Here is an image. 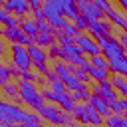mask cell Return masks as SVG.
<instances>
[{
	"mask_svg": "<svg viewBox=\"0 0 127 127\" xmlns=\"http://www.w3.org/2000/svg\"><path fill=\"white\" fill-rule=\"evenodd\" d=\"M0 119L4 125H24V123H40V115L38 113H30L24 111L20 105L10 103L8 99H4L0 103Z\"/></svg>",
	"mask_w": 127,
	"mask_h": 127,
	"instance_id": "1",
	"label": "cell"
},
{
	"mask_svg": "<svg viewBox=\"0 0 127 127\" xmlns=\"http://www.w3.org/2000/svg\"><path fill=\"white\" fill-rule=\"evenodd\" d=\"M36 113L42 117V119H46L48 123H52V125H56V127H67V125H73V113H69V111H64L62 107H58L56 103H44L40 109H36Z\"/></svg>",
	"mask_w": 127,
	"mask_h": 127,
	"instance_id": "2",
	"label": "cell"
},
{
	"mask_svg": "<svg viewBox=\"0 0 127 127\" xmlns=\"http://www.w3.org/2000/svg\"><path fill=\"white\" fill-rule=\"evenodd\" d=\"M18 87H20V99H22L26 105H30V107H34V109H40V107L46 103V97L40 93V89L36 87L34 81L20 79V81H18Z\"/></svg>",
	"mask_w": 127,
	"mask_h": 127,
	"instance_id": "3",
	"label": "cell"
},
{
	"mask_svg": "<svg viewBox=\"0 0 127 127\" xmlns=\"http://www.w3.org/2000/svg\"><path fill=\"white\" fill-rule=\"evenodd\" d=\"M10 65L18 67L20 71H30L34 67V62H32V56H30L28 48H24L20 44L10 46Z\"/></svg>",
	"mask_w": 127,
	"mask_h": 127,
	"instance_id": "4",
	"label": "cell"
},
{
	"mask_svg": "<svg viewBox=\"0 0 127 127\" xmlns=\"http://www.w3.org/2000/svg\"><path fill=\"white\" fill-rule=\"evenodd\" d=\"M97 44H99V48H101V54H103L109 62H111V60H117V58H121V56H127L125 50H123V46L119 44V40L113 38V36L103 38V40H99Z\"/></svg>",
	"mask_w": 127,
	"mask_h": 127,
	"instance_id": "5",
	"label": "cell"
},
{
	"mask_svg": "<svg viewBox=\"0 0 127 127\" xmlns=\"http://www.w3.org/2000/svg\"><path fill=\"white\" fill-rule=\"evenodd\" d=\"M42 95L48 99V103H56L58 107H62L64 111H73V107H75V101L71 99V95H67V93H54L52 89H44L42 91Z\"/></svg>",
	"mask_w": 127,
	"mask_h": 127,
	"instance_id": "6",
	"label": "cell"
},
{
	"mask_svg": "<svg viewBox=\"0 0 127 127\" xmlns=\"http://www.w3.org/2000/svg\"><path fill=\"white\" fill-rule=\"evenodd\" d=\"M28 52H30V56H32V62H34V67H36V71H40L42 75H48V65H46V62L50 60V56H48V52L44 50V48H40V46H30L28 48Z\"/></svg>",
	"mask_w": 127,
	"mask_h": 127,
	"instance_id": "7",
	"label": "cell"
},
{
	"mask_svg": "<svg viewBox=\"0 0 127 127\" xmlns=\"http://www.w3.org/2000/svg\"><path fill=\"white\" fill-rule=\"evenodd\" d=\"M75 44H77V46L83 50V54L89 56V58H95V56L101 54V48H99L97 40H95L93 36H89V34H79V36L75 38Z\"/></svg>",
	"mask_w": 127,
	"mask_h": 127,
	"instance_id": "8",
	"label": "cell"
},
{
	"mask_svg": "<svg viewBox=\"0 0 127 127\" xmlns=\"http://www.w3.org/2000/svg\"><path fill=\"white\" fill-rule=\"evenodd\" d=\"M93 93L101 95V97L105 99V103H107V105H111V103H115V101H117V89L113 87L111 79L97 83V87H95V91H93Z\"/></svg>",
	"mask_w": 127,
	"mask_h": 127,
	"instance_id": "9",
	"label": "cell"
},
{
	"mask_svg": "<svg viewBox=\"0 0 127 127\" xmlns=\"http://www.w3.org/2000/svg\"><path fill=\"white\" fill-rule=\"evenodd\" d=\"M87 32L99 42V40H103V38H109L113 30H111V24H109L107 20H97V22H91V26H89Z\"/></svg>",
	"mask_w": 127,
	"mask_h": 127,
	"instance_id": "10",
	"label": "cell"
},
{
	"mask_svg": "<svg viewBox=\"0 0 127 127\" xmlns=\"http://www.w3.org/2000/svg\"><path fill=\"white\" fill-rule=\"evenodd\" d=\"M2 8L6 12H10L12 16H24V14H28L32 10L30 2H26V0H8V2L2 4Z\"/></svg>",
	"mask_w": 127,
	"mask_h": 127,
	"instance_id": "11",
	"label": "cell"
},
{
	"mask_svg": "<svg viewBox=\"0 0 127 127\" xmlns=\"http://www.w3.org/2000/svg\"><path fill=\"white\" fill-rule=\"evenodd\" d=\"M79 4V12L89 20V22H97V20H103V12L95 6V2H77Z\"/></svg>",
	"mask_w": 127,
	"mask_h": 127,
	"instance_id": "12",
	"label": "cell"
},
{
	"mask_svg": "<svg viewBox=\"0 0 127 127\" xmlns=\"http://www.w3.org/2000/svg\"><path fill=\"white\" fill-rule=\"evenodd\" d=\"M62 81H64V85H65V89H69L71 93L73 91H79V89H83V87H87V85H83L77 77H75V73L73 71H69V73H65V75H62L60 77Z\"/></svg>",
	"mask_w": 127,
	"mask_h": 127,
	"instance_id": "13",
	"label": "cell"
},
{
	"mask_svg": "<svg viewBox=\"0 0 127 127\" xmlns=\"http://www.w3.org/2000/svg\"><path fill=\"white\" fill-rule=\"evenodd\" d=\"M89 103H91V105L97 109V113H99L101 117H109V115H111V107L105 103V99H103L101 95L93 93V95H91V99H89Z\"/></svg>",
	"mask_w": 127,
	"mask_h": 127,
	"instance_id": "14",
	"label": "cell"
},
{
	"mask_svg": "<svg viewBox=\"0 0 127 127\" xmlns=\"http://www.w3.org/2000/svg\"><path fill=\"white\" fill-rule=\"evenodd\" d=\"M109 71H113V75L127 77V56H121L117 60H111L109 62Z\"/></svg>",
	"mask_w": 127,
	"mask_h": 127,
	"instance_id": "15",
	"label": "cell"
},
{
	"mask_svg": "<svg viewBox=\"0 0 127 127\" xmlns=\"http://www.w3.org/2000/svg\"><path fill=\"white\" fill-rule=\"evenodd\" d=\"M62 14H64L65 18L75 20V18L81 14V12H79V4L73 2V0H62Z\"/></svg>",
	"mask_w": 127,
	"mask_h": 127,
	"instance_id": "16",
	"label": "cell"
},
{
	"mask_svg": "<svg viewBox=\"0 0 127 127\" xmlns=\"http://www.w3.org/2000/svg\"><path fill=\"white\" fill-rule=\"evenodd\" d=\"M20 28L24 30V34H26V36H30V38H34V40L42 34V32H40V28H38V24H36L34 20H30V18L22 20V22H20Z\"/></svg>",
	"mask_w": 127,
	"mask_h": 127,
	"instance_id": "17",
	"label": "cell"
},
{
	"mask_svg": "<svg viewBox=\"0 0 127 127\" xmlns=\"http://www.w3.org/2000/svg\"><path fill=\"white\" fill-rule=\"evenodd\" d=\"M64 52H65V56H67V62H71V64H77L85 54H83V50L77 46V44H71V46H65L64 48Z\"/></svg>",
	"mask_w": 127,
	"mask_h": 127,
	"instance_id": "18",
	"label": "cell"
},
{
	"mask_svg": "<svg viewBox=\"0 0 127 127\" xmlns=\"http://www.w3.org/2000/svg\"><path fill=\"white\" fill-rule=\"evenodd\" d=\"M56 42H58V34L56 32H52V34H40L36 38V46H40V48H52V46H56Z\"/></svg>",
	"mask_w": 127,
	"mask_h": 127,
	"instance_id": "19",
	"label": "cell"
},
{
	"mask_svg": "<svg viewBox=\"0 0 127 127\" xmlns=\"http://www.w3.org/2000/svg\"><path fill=\"white\" fill-rule=\"evenodd\" d=\"M87 121H89V125L103 127V123H105V117H101V115L97 113V109H95L91 103H87Z\"/></svg>",
	"mask_w": 127,
	"mask_h": 127,
	"instance_id": "20",
	"label": "cell"
},
{
	"mask_svg": "<svg viewBox=\"0 0 127 127\" xmlns=\"http://www.w3.org/2000/svg\"><path fill=\"white\" fill-rule=\"evenodd\" d=\"M71 113H73L75 121H79L83 125H89V121H87V103H75Z\"/></svg>",
	"mask_w": 127,
	"mask_h": 127,
	"instance_id": "21",
	"label": "cell"
},
{
	"mask_svg": "<svg viewBox=\"0 0 127 127\" xmlns=\"http://www.w3.org/2000/svg\"><path fill=\"white\" fill-rule=\"evenodd\" d=\"M89 77L93 79V81H97V83H101V81H107L109 79V69H101V67H89Z\"/></svg>",
	"mask_w": 127,
	"mask_h": 127,
	"instance_id": "22",
	"label": "cell"
},
{
	"mask_svg": "<svg viewBox=\"0 0 127 127\" xmlns=\"http://www.w3.org/2000/svg\"><path fill=\"white\" fill-rule=\"evenodd\" d=\"M48 56H50V60H54V62H67V56H65L64 48H62L60 44L52 46V48L48 50Z\"/></svg>",
	"mask_w": 127,
	"mask_h": 127,
	"instance_id": "23",
	"label": "cell"
},
{
	"mask_svg": "<svg viewBox=\"0 0 127 127\" xmlns=\"http://www.w3.org/2000/svg\"><path fill=\"white\" fill-rule=\"evenodd\" d=\"M103 125H105V127H127V117L111 113L109 117H105V123H103Z\"/></svg>",
	"mask_w": 127,
	"mask_h": 127,
	"instance_id": "24",
	"label": "cell"
},
{
	"mask_svg": "<svg viewBox=\"0 0 127 127\" xmlns=\"http://www.w3.org/2000/svg\"><path fill=\"white\" fill-rule=\"evenodd\" d=\"M105 16L111 20V24H115V26H119V28H123V24H125V20H127V16H123V14H121L117 8H113V6H111V10H109Z\"/></svg>",
	"mask_w": 127,
	"mask_h": 127,
	"instance_id": "25",
	"label": "cell"
},
{
	"mask_svg": "<svg viewBox=\"0 0 127 127\" xmlns=\"http://www.w3.org/2000/svg\"><path fill=\"white\" fill-rule=\"evenodd\" d=\"M0 22L4 24V28H18V18H14L10 12H6L4 8H0Z\"/></svg>",
	"mask_w": 127,
	"mask_h": 127,
	"instance_id": "26",
	"label": "cell"
},
{
	"mask_svg": "<svg viewBox=\"0 0 127 127\" xmlns=\"http://www.w3.org/2000/svg\"><path fill=\"white\" fill-rule=\"evenodd\" d=\"M111 83H113V87H115L121 95L127 97V77H123V75H113V77H111Z\"/></svg>",
	"mask_w": 127,
	"mask_h": 127,
	"instance_id": "27",
	"label": "cell"
},
{
	"mask_svg": "<svg viewBox=\"0 0 127 127\" xmlns=\"http://www.w3.org/2000/svg\"><path fill=\"white\" fill-rule=\"evenodd\" d=\"M91 95H93V93H89L87 87H83V89H79V91H73V93H71V99H73L75 103H89Z\"/></svg>",
	"mask_w": 127,
	"mask_h": 127,
	"instance_id": "28",
	"label": "cell"
},
{
	"mask_svg": "<svg viewBox=\"0 0 127 127\" xmlns=\"http://www.w3.org/2000/svg\"><path fill=\"white\" fill-rule=\"evenodd\" d=\"M10 77H12V67H10L6 62L0 64V83H2V85L10 83Z\"/></svg>",
	"mask_w": 127,
	"mask_h": 127,
	"instance_id": "29",
	"label": "cell"
},
{
	"mask_svg": "<svg viewBox=\"0 0 127 127\" xmlns=\"http://www.w3.org/2000/svg\"><path fill=\"white\" fill-rule=\"evenodd\" d=\"M2 89H4V95L6 97H14V99H18L20 97V87H18V83H6V85H2Z\"/></svg>",
	"mask_w": 127,
	"mask_h": 127,
	"instance_id": "30",
	"label": "cell"
},
{
	"mask_svg": "<svg viewBox=\"0 0 127 127\" xmlns=\"http://www.w3.org/2000/svg\"><path fill=\"white\" fill-rule=\"evenodd\" d=\"M89 60H91V65H93V67L109 69V60H107L103 54H99V56H95V58H89Z\"/></svg>",
	"mask_w": 127,
	"mask_h": 127,
	"instance_id": "31",
	"label": "cell"
},
{
	"mask_svg": "<svg viewBox=\"0 0 127 127\" xmlns=\"http://www.w3.org/2000/svg\"><path fill=\"white\" fill-rule=\"evenodd\" d=\"M73 26H75V28H77V30L81 32V30H89L91 22H89V20H87V18H85L83 14H79V16H77V18L73 20Z\"/></svg>",
	"mask_w": 127,
	"mask_h": 127,
	"instance_id": "32",
	"label": "cell"
},
{
	"mask_svg": "<svg viewBox=\"0 0 127 127\" xmlns=\"http://www.w3.org/2000/svg\"><path fill=\"white\" fill-rule=\"evenodd\" d=\"M54 71L62 77V75H65V73L71 71V65H67L65 62H54Z\"/></svg>",
	"mask_w": 127,
	"mask_h": 127,
	"instance_id": "33",
	"label": "cell"
},
{
	"mask_svg": "<svg viewBox=\"0 0 127 127\" xmlns=\"http://www.w3.org/2000/svg\"><path fill=\"white\" fill-rule=\"evenodd\" d=\"M71 71L75 73V77H77V79H79V81H81L83 85H87V83L91 81V77H89V73H87V71H83V69H79L77 65H73V67H71Z\"/></svg>",
	"mask_w": 127,
	"mask_h": 127,
	"instance_id": "34",
	"label": "cell"
},
{
	"mask_svg": "<svg viewBox=\"0 0 127 127\" xmlns=\"http://www.w3.org/2000/svg\"><path fill=\"white\" fill-rule=\"evenodd\" d=\"M56 34H58V44H60L62 48H65V46H71V44H75V40H73V38H69V36H65L64 32H58V30H56Z\"/></svg>",
	"mask_w": 127,
	"mask_h": 127,
	"instance_id": "35",
	"label": "cell"
},
{
	"mask_svg": "<svg viewBox=\"0 0 127 127\" xmlns=\"http://www.w3.org/2000/svg\"><path fill=\"white\" fill-rule=\"evenodd\" d=\"M50 89H52L54 93H67V89H65V85H64V81H62V79L50 81Z\"/></svg>",
	"mask_w": 127,
	"mask_h": 127,
	"instance_id": "36",
	"label": "cell"
},
{
	"mask_svg": "<svg viewBox=\"0 0 127 127\" xmlns=\"http://www.w3.org/2000/svg\"><path fill=\"white\" fill-rule=\"evenodd\" d=\"M20 79H26V81H34V83H36V81H40L42 77H40V75H36V73H34L32 69H30V71H22Z\"/></svg>",
	"mask_w": 127,
	"mask_h": 127,
	"instance_id": "37",
	"label": "cell"
},
{
	"mask_svg": "<svg viewBox=\"0 0 127 127\" xmlns=\"http://www.w3.org/2000/svg\"><path fill=\"white\" fill-rule=\"evenodd\" d=\"M109 107H111V113H115V115H121V113L125 111V107H123V99H117V101L111 103Z\"/></svg>",
	"mask_w": 127,
	"mask_h": 127,
	"instance_id": "38",
	"label": "cell"
},
{
	"mask_svg": "<svg viewBox=\"0 0 127 127\" xmlns=\"http://www.w3.org/2000/svg\"><path fill=\"white\" fill-rule=\"evenodd\" d=\"M93 2H95V6H97L103 14H107V12L111 10V4H109V2H105V0H93Z\"/></svg>",
	"mask_w": 127,
	"mask_h": 127,
	"instance_id": "39",
	"label": "cell"
},
{
	"mask_svg": "<svg viewBox=\"0 0 127 127\" xmlns=\"http://www.w3.org/2000/svg\"><path fill=\"white\" fill-rule=\"evenodd\" d=\"M64 34H65V36H69V38H73V40H75V38H77V36H79V30H77V28H75V26H73V24H69V26H67V28H65V30H64Z\"/></svg>",
	"mask_w": 127,
	"mask_h": 127,
	"instance_id": "40",
	"label": "cell"
},
{
	"mask_svg": "<svg viewBox=\"0 0 127 127\" xmlns=\"http://www.w3.org/2000/svg\"><path fill=\"white\" fill-rule=\"evenodd\" d=\"M117 40H119V44L123 46V50H125V54H127V34H119Z\"/></svg>",
	"mask_w": 127,
	"mask_h": 127,
	"instance_id": "41",
	"label": "cell"
},
{
	"mask_svg": "<svg viewBox=\"0 0 127 127\" xmlns=\"http://www.w3.org/2000/svg\"><path fill=\"white\" fill-rule=\"evenodd\" d=\"M24 127H44L42 123H24Z\"/></svg>",
	"mask_w": 127,
	"mask_h": 127,
	"instance_id": "42",
	"label": "cell"
},
{
	"mask_svg": "<svg viewBox=\"0 0 127 127\" xmlns=\"http://www.w3.org/2000/svg\"><path fill=\"white\" fill-rule=\"evenodd\" d=\"M119 6H121L125 12H127V0H119Z\"/></svg>",
	"mask_w": 127,
	"mask_h": 127,
	"instance_id": "43",
	"label": "cell"
},
{
	"mask_svg": "<svg viewBox=\"0 0 127 127\" xmlns=\"http://www.w3.org/2000/svg\"><path fill=\"white\" fill-rule=\"evenodd\" d=\"M123 34H127V20H125V24H123Z\"/></svg>",
	"mask_w": 127,
	"mask_h": 127,
	"instance_id": "44",
	"label": "cell"
},
{
	"mask_svg": "<svg viewBox=\"0 0 127 127\" xmlns=\"http://www.w3.org/2000/svg\"><path fill=\"white\" fill-rule=\"evenodd\" d=\"M0 127H12V125H4V123H2V125H0Z\"/></svg>",
	"mask_w": 127,
	"mask_h": 127,
	"instance_id": "45",
	"label": "cell"
},
{
	"mask_svg": "<svg viewBox=\"0 0 127 127\" xmlns=\"http://www.w3.org/2000/svg\"><path fill=\"white\" fill-rule=\"evenodd\" d=\"M67 127H75V125H67Z\"/></svg>",
	"mask_w": 127,
	"mask_h": 127,
	"instance_id": "46",
	"label": "cell"
},
{
	"mask_svg": "<svg viewBox=\"0 0 127 127\" xmlns=\"http://www.w3.org/2000/svg\"><path fill=\"white\" fill-rule=\"evenodd\" d=\"M103 127H105V125H103Z\"/></svg>",
	"mask_w": 127,
	"mask_h": 127,
	"instance_id": "47",
	"label": "cell"
}]
</instances>
